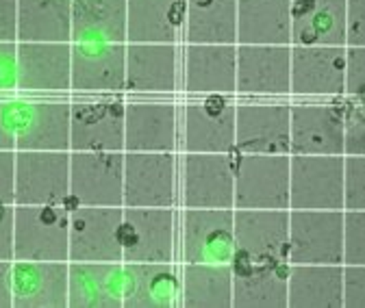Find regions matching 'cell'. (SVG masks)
I'll list each match as a JSON object with an SVG mask.
<instances>
[{
	"mask_svg": "<svg viewBox=\"0 0 365 308\" xmlns=\"http://www.w3.org/2000/svg\"><path fill=\"white\" fill-rule=\"evenodd\" d=\"M237 252L233 208H180L176 256L180 262L231 265Z\"/></svg>",
	"mask_w": 365,
	"mask_h": 308,
	"instance_id": "obj_1",
	"label": "cell"
},
{
	"mask_svg": "<svg viewBox=\"0 0 365 308\" xmlns=\"http://www.w3.org/2000/svg\"><path fill=\"white\" fill-rule=\"evenodd\" d=\"M235 161L231 154L182 152L176 204L182 208H233Z\"/></svg>",
	"mask_w": 365,
	"mask_h": 308,
	"instance_id": "obj_2",
	"label": "cell"
},
{
	"mask_svg": "<svg viewBox=\"0 0 365 308\" xmlns=\"http://www.w3.org/2000/svg\"><path fill=\"white\" fill-rule=\"evenodd\" d=\"M68 217L63 204H14V260H68Z\"/></svg>",
	"mask_w": 365,
	"mask_h": 308,
	"instance_id": "obj_3",
	"label": "cell"
},
{
	"mask_svg": "<svg viewBox=\"0 0 365 308\" xmlns=\"http://www.w3.org/2000/svg\"><path fill=\"white\" fill-rule=\"evenodd\" d=\"M118 239L122 262H176V213L122 206Z\"/></svg>",
	"mask_w": 365,
	"mask_h": 308,
	"instance_id": "obj_4",
	"label": "cell"
},
{
	"mask_svg": "<svg viewBox=\"0 0 365 308\" xmlns=\"http://www.w3.org/2000/svg\"><path fill=\"white\" fill-rule=\"evenodd\" d=\"M124 152H70L68 211L76 206H124Z\"/></svg>",
	"mask_w": 365,
	"mask_h": 308,
	"instance_id": "obj_5",
	"label": "cell"
},
{
	"mask_svg": "<svg viewBox=\"0 0 365 308\" xmlns=\"http://www.w3.org/2000/svg\"><path fill=\"white\" fill-rule=\"evenodd\" d=\"M176 185V152H124L126 208H174Z\"/></svg>",
	"mask_w": 365,
	"mask_h": 308,
	"instance_id": "obj_6",
	"label": "cell"
},
{
	"mask_svg": "<svg viewBox=\"0 0 365 308\" xmlns=\"http://www.w3.org/2000/svg\"><path fill=\"white\" fill-rule=\"evenodd\" d=\"M233 208L289 211V154H237Z\"/></svg>",
	"mask_w": 365,
	"mask_h": 308,
	"instance_id": "obj_7",
	"label": "cell"
},
{
	"mask_svg": "<svg viewBox=\"0 0 365 308\" xmlns=\"http://www.w3.org/2000/svg\"><path fill=\"white\" fill-rule=\"evenodd\" d=\"M178 150L194 154H233L235 105L220 96L178 109Z\"/></svg>",
	"mask_w": 365,
	"mask_h": 308,
	"instance_id": "obj_8",
	"label": "cell"
},
{
	"mask_svg": "<svg viewBox=\"0 0 365 308\" xmlns=\"http://www.w3.org/2000/svg\"><path fill=\"white\" fill-rule=\"evenodd\" d=\"M289 211H344V156L289 154Z\"/></svg>",
	"mask_w": 365,
	"mask_h": 308,
	"instance_id": "obj_9",
	"label": "cell"
},
{
	"mask_svg": "<svg viewBox=\"0 0 365 308\" xmlns=\"http://www.w3.org/2000/svg\"><path fill=\"white\" fill-rule=\"evenodd\" d=\"M122 206H76L68 217V260L122 262Z\"/></svg>",
	"mask_w": 365,
	"mask_h": 308,
	"instance_id": "obj_10",
	"label": "cell"
},
{
	"mask_svg": "<svg viewBox=\"0 0 365 308\" xmlns=\"http://www.w3.org/2000/svg\"><path fill=\"white\" fill-rule=\"evenodd\" d=\"M344 211H289V265H341Z\"/></svg>",
	"mask_w": 365,
	"mask_h": 308,
	"instance_id": "obj_11",
	"label": "cell"
},
{
	"mask_svg": "<svg viewBox=\"0 0 365 308\" xmlns=\"http://www.w3.org/2000/svg\"><path fill=\"white\" fill-rule=\"evenodd\" d=\"M16 152H70V100H16Z\"/></svg>",
	"mask_w": 365,
	"mask_h": 308,
	"instance_id": "obj_12",
	"label": "cell"
},
{
	"mask_svg": "<svg viewBox=\"0 0 365 308\" xmlns=\"http://www.w3.org/2000/svg\"><path fill=\"white\" fill-rule=\"evenodd\" d=\"M70 196V152H16L14 204H63Z\"/></svg>",
	"mask_w": 365,
	"mask_h": 308,
	"instance_id": "obj_13",
	"label": "cell"
},
{
	"mask_svg": "<svg viewBox=\"0 0 365 308\" xmlns=\"http://www.w3.org/2000/svg\"><path fill=\"white\" fill-rule=\"evenodd\" d=\"M237 250L263 265H289V211L233 208Z\"/></svg>",
	"mask_w": 365,
	"mask_h": 308,
	"instance_id": "obj_14",
	"label": "cell"
},
{
	"mask_svg": "<svg viewBox=\"0 0 365 308\" xmlns=\"http://www.w3.org/2000/svg\"><path fill=\"white\" fill-rule=\"evenodd\" d=\"M289 154L344 156V107L289 105Z\"/></svg>",
	"mask_w": 365,
	"mask_h": 308,
	"instance_id": "obj_15",
	"label": "cell"
},
{
	"mask_svg": "<svg viewBox=\"0 0 365 308\" xmlns=\"http://www.w3.org/2000/svg\"><path fill=\"white\" fill-rule=\"evenodd\" d=\"M237 154H289V105L240 102L235 105Z\"/></svg>",
	"mask_w": 365,
	"mask_h": 308,
	"instance_id": "obj_16",
	"label": "cell"
},
{
	"mask_svg": "<svg viewBox=\"0 0 365 308\" xmlns=\"http://www.w3.org/2000/svg\"><path fill=\"white\" fill-rule=\"evenodd\" d=\"M70 152H124V102H70Z\"/></svg>",
	"mask_w": 365,
	"mask_h": 308,
	"instance_id": "obj_17",
	"label": "cell"
},
{
	"mask_svg": "<svg viewBox=\"0 0 365 308\" xmlns=\"http://www.w3.org/2000/svg\"><path fill=\"white\" fill-rule=\"evenodd\" d=\"M235 46L182 43L178 90L200 96L235 94Z\"/></svg>",
	"mask_w": 365,
	"mask_h": 308,
	"instance_id": "obj_18",
	"label": "cell"
},
{
	"mask_svg": "<svg viewBox=\"0 0 365 308\" xmlns=\"http://www.w3.org/2000/svg\"><path fill=\"white\" fill-rule=\"evenodd\" d=\"M180 83L178 43H126L124 92L174 94Z\"/></svg>",
	"mask_w": 365,
	"mask_h": 308,
	"instance_id": "obj_19",
	"label": "cell"
},
{
	"mask_svg": "<svg viewBox=\"0 0 365 308\" xmlns=\"http://www.w3.org/2000/svg\"><path fill=\"white\" fill-rule=\"evenodd\" d=\"M126 43H70V90L78 94L124 92Z\"/></svg>",
	"mask_w": 365,
	"mask_h": 308,
	"instance_id": "obj_20",
	"label": "cell"
},
{
	"mask_svg": "<svg viewBox=\"0 0 365 308\" xmlns=\"http://www.w3.org/2000/svg\"><path fill=\"white\" fill-rule=\"evenodd\" d=\"M235 94L289 96V46H235Z\"/></svg>",
	"mask_w": 365,
	"mask_h": 308,
	"instance_id": "obj_21",
	"label": "cell"
},
{
	"mask_svg": "<svg viewBox=\"0 0 365 308\" xmlns=\"http://www.w3.org/2000/svg\"><path fill=\"white\" fill-rule=\"evenodd\" d=\"M346 46H289V94L344 96Z\"/></svg>",
	"mask_w": 365,
	"mask_h": 308,
	"instance_id": "obj_22",
	"label": "cell"
},
{
	"mask_svg": "<svg viewBox=\"0 0 365 308\" xmlns=\"http://www.w3.org/2000/svg\"><path fill=\"white\" fill-rule=\"evenodd\" d=\"M11 308H68V260H11Z\"/></svg>",
	"mask_w": 365,
	"mask_h": 308,
	"instance_id": "obj_23",
	"label": "cell"
},
{
	"mask_svg": "<svg viewBox=\"0 0 365 308\" xmlns=\"http://www.w3.org/2000/svg\"><path fill=\"white\" fill-rule=\"evenodd\" d=\"M178 107L172 102H124V152H176Z\"/></svg>",
	"mask_w": 365,
	"mask_h": 308,
	"instance_id": "obj_24",
	"label": "cell"
},
{
	"mask_svg": "<svg viewBox=\"0 0 365 308\" xmlns=\"http://www.w3.org/2000/svg\"><path fill=\"white\" fill-rule=\"evenodd\" d=\"M289 46H346V0H289Z\"/></svg>",
	"mask_w": 365,
	"mask_h": 308,
	"instance_id": "obj_25",
	"label": "cell"
},
{
	"mask_svg": "<svg viewBox=\"0 0 365 308\" xmlns=\"http://www.w3.org/2000/svg\"><path fill=\"white\" fill-rule=\"evenodd\" d=\"M231 308H287L289 265H263L235 252Z\"/></svg>",
	"mask_w": 365,
	"mask_h": 308,
	"instance_id": "obj_26",
	"label": "cell"
},
{
	"mask_svg": "<svg viewBox=\"0 0 365 308\" xmlns=\"http://www.w3.org/2000/svg\"><path fill=\"white\" fill-rule=\"evenodd\" d=\"M20 92H70V41H18Z\"/></svg>",
	"mask_w": 365,
	"mask_h": 308,
	"instance_id": "obj_27",
	"label": "cell"
},
{
	"mask_svg": "<svg viewBox=\"0 0 365 308\" xmlns=\"http://www.w3.org/2000/svg\"><path fill=\"white\" fill-rule=\"evenodd\" d=\"M124 262L68 260V308H122Z\"/></svg>",
	"mask_w": 365,
	"mask_h": 308,
	"instance_id": "obj_28",
	"label": "cell"
},
{
	"mask_svg": "<svg viewBox=\"0 0 365 308\" xmlns=\"http://www.w3.org/2000/svg\"><path fill=\"white\" fill-rule=\"evenodd\" d=\"M180 304L174 262H124L122 308H172Z\"/></svg>",
	"mask_w": 365,
	"mask_h": 308,
	"instance_id": "obj_29",
	"label": "cell"
},
{
	"mask_svg": "<svg viewBox=\"0 0 365 308\" xmlns=\"http://www.w3.org/2000/svg\"><path fill=\"white\" fill-rule=\"evenodd\" d=\"M185 0H126V43H180Z\"/></svg>",
	"mask_w": 365,
	"mask_h": 308,
	"instance_id": "obj_30",
	"label": "cell"
},
{
	"mask_svg": "<svg viewBox=\"0 0 365 308\" xmlns=\"http://www.w3.org/2000/svg\"><path fill=\"white\" fill-rule=\"evenodd\" d=\"M70 43H126V0H72Z\"/></svg>",
	"mask_w": 365,
	"mask_h": 308,
	"instance_id": "obj_31",
	"label": "cell"
},
{
	"mask_svg": "<svg viewBox=\"0 0 365 308\" xmlns=\"http://www.w3.org/2000/svg\"><path fill=\"white\" fill-rule=\"evenodd\" d=\"M237 43L289 46V0H237Z\"/></svg>",
	"mask_w": 365,
	"mask_h": 308,
	"instance_id": "obj_32",
	"label": "cell"
},
{
	"mask_svg": "<svg viewBox=\"0 0 365 308\" xmlns=\"http://www.w3.org/2000/svg\"><path fill=\"white\" fill-rule=\"evenodd\" d=\"M182 43H237V0H185Z\"/></svg>",
	"mask_w": 365,
	"mask_h": 308,
	"instance_id": "obj_33",
	"label": "cell"
},
{
	"mask_svg": "<svg viewBox=\"0 0 365 308\" xmlns=\"http://www.w3.org/2000/svg\"><path fill=\"white\" fill-rule=\"evenodd\" d=\"M180 304L185 308H231L233 270L231 265L180 262Z\"/></svg>",
	"mask_w": 365,
	"mask_h": 308,
	"instance_id": "obj_34",
	"label": "cell"
},
{
	"mask_svg": "<svg viewBox=\"0 0 365 308\" xmlns=\"http://www.w3.org/2000/svg\"><path fill=\"white\" fill-rule=\"evenodd\" d=\"M287 308H341V265H289Z\"/></svg>",
	"mask_w": 365,
	"mask_h": 308,
	"instance_id": "obj_35",
	"label": "cell"
},
{
	"mask_svg": "<svg viewBox=\"0 0 365 308\" xmlns=\"http://www.w3.org/2000/svg\"><path fill=\"white\" fill-rule=\"evenodd\" d=\"M72 0H18V41H70Z\"/></svg>",
	"mask_w": 365,
	"mask_h": 308,
	"instance_id": "obj_36",
	"label": "cell"
},
{
	"mask_svg": "<svg viewBox=\"0 0 365 308\" xmlns=\"http://www.w3.org/2000/svg\"><path fill=\"white\" fill-rule=\"evenodd\" d=\"M341 265H365V211H344Z\"/></svg>",
	"mask_w": 365,
	"mask_h": 308,
	"instance_id": "obj_37",
	"label": "cell"
},
{
	"mask_svg": "<svg viewBox=\"0 0 365 308\" xmlns=\"http://www.w3.org/2000/svg\"><path fill=\"white\" fill-rule=\"evenodd\" d=\"M365 208V159L344 156V211Z\"/></svg>",
	"mask_w": 365,
	"mask_h": 308,
	"instance_id": "obj_38",
	"label": "cell"
},
{
	"mask_svg": "<svg viewBox=\"0 0 365 308\" xmlns=\"http://www.w3.org/2000/svg\"><path fill=\"white\" fill-rule=\"evenodd\" d=\"M365 154V115L363 107H344V156Z\"/></svg>",
	"mask_w": 365,
	"mask_h": 308,
	"instance_id": "obj_39",
	"label": "cell"
},
{
	"mask_svg": "<svg viewBox=\"0 0 365 308\" xmlns=\"http://www.w3.org/2000/svg\"><path fill=\"white\" fill-rule=\"evenodd\" d=\"M365 87V46L348 48L346 46V65H344V96L361 98Z\"/></svg>",
	"mask_w": 365,
	"mask_h": 308,
	"instance_id": "obj_40",
	"label": "cell"
},
{
	"mask_svg": "<svg viewBox=\"0 0 365 308\" xmlns=\"http://www.w3.org/2000/svg\"><path fill=\"white\" fill-rule=\"evenodd\" d=\"M341 308H365V265H341Z\"/></svg>",
	"mask_w": 365,
	"mask_h": 308,
	"instance_id": "obj_41",
	"label": "cell"
},
{
	"mask_svg": "<svg viewBox=\"0 0 365 308\" xmlns=\"http://www.w3.org/2000/svg\"><path fill=\"white\" fill-rule=\"evenodd\" d=\"M346 46H365V0H346Z\"/></svg>",
	"mask_w": 365,
	"mask_h": 308,
	"instance_id": "obj_42",
	"label": "cell"
},
{
	"mask_svg": "<svg viewBox=\"0 0 365 308\" xmlns=\"http://www.w3.org/2000/svg\"><path fill=\"white\" fill-rule=\"evenodd\" d=\"M18 90V41H0V94Z\"/></svg>",
	"mask_w": 365,
	"mask_h": 308,
	"instance_id": "obj_43",
	"label": "cell"
},
{
	"mask_svg": "<svg viewBox=\"0 0 365 308\" xmlns=\"http://www.w3.org/2000/svg\"><path fill=\"white\" fill-rule=\"evenodd\" d=\"M16 152L0 150V204H14Z\"/></svg>",
	"mask_w": 365,
	"mask_h": 308,
	"instance_id": "obj_44",
	"label": "cell"
},
{
	"mask_svg": "<svg viewBox=\"0 0 365 308\" xmlns=\"http://www.w3.org/2000/svg\"><path fill=\"white\" fill-rule=\"evenodd\" d=\"M0 260H14V204H0Z\"/></svg>",
	"mask_w": 365,
	"mask_h": 308,
	"instance_id": "obj_45",
	"label": "cell"
},
{
	"mask_svg": "<svg viewBox=\"0 0 365 308\" xmlns=\"http://www.w3.org/2000/svg\"><path fill=\"white\" fill-rule=\"evenodd\" d=\"M14 111H16V100H0V150L7 152H16Z\"/></svg>",
	"mask_w": 365,
	"mask_h": 308,
	"instance_id": "obj_46",
	"label": "cell"
},
{
	"mask_svg": "<svg viewBox=\"0 0 365 308\" xmlns=\"http://www.w3.org/2000/svg\"><path fill=\"white\" fill-rule=\"evenodd\" d=\"M0 41H18V0H0Z\"/></svg>",
	"mask_w": 365,
	"mask_h": 308,
	"instance_id": "obj_47",
	"label": "cell"
},
{
	"mask_svg": "<svg viewBox=\"0 0 365 308\" xmlns=\"http://www.w3.org/2000/svg\"><path fill=\"white\" fill-rule=\"evenodd\" d=\"M0 308H11V260H0Z\"/></svg>",
	"mask_w": 365,
	"mask_h": 308,
	"instance_id": "obj_48",
	"label": "cell"
}]
</instances>
